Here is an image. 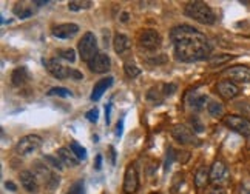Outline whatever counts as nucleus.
Returning <instances> with one entry per match:
<instances>
[{
  "label": "nucleus",
  "instance_id": "obj_1",
  "mask_svg": "<svg viewBox=\"0 0 250 194\" xmlns=\"http://www.w3.org/2000/svg\"><path fill=\"white\" fill-rule=\"evenodd\" d=\"M170 40L175 48V57L179 62H198L208 59L211 45L206 34L190 25H179L170 31Z\"/></svg>",
  "mask_w": 250,
  "mask_h": 194
},
{
  "label": "nucleus",
  "instance_id": "obj_2",
  "mask_svg": "<svg viewBox=\"0 0 250 194\" xmlns=\"http://www.w3.org/2000/svg\"><path fill=\"white\" fill-rule=\"evenodd\" d=\"M186 16L203 25H213L216 20L213 9L204 2H188L186 5Z\"/></svg>",
  "mask_w": 250,
  "mask_h": 194
},
{
  "label": "nucleus",
  "instance_id": "obj_3",
  "mask_svg": "<svg viewBox=\"0 0 250 194\" xmlns=\"http://www.w3.org/2000/svg\"><path fill=\"white\" fill-rule=\"evenodd\" d=\"M43 65L48 70L53 77L59 80H66V79H73V80H82L83 76L82 73L73 70V68H68L65 66L62 62H59L57 59H48V60H43Z\"/></svg>",
  "mask_w": 250,
  "mask_h": 194
},
{
  "label": "nucleus",
  "instance_id": "obj_4",
  "mask_svg": "<svg viewBox=\"0 0 250 194\" xmlns=\"http://www.w3.org/2000/svg\"><path fill=\"white\" fill-rule=\"evenodd\" d=\"M42 143L43 140L36 134H30V136H25L21 140L17 142L16 145V153L19 156H31V154L37 153L42 148Z\"/></svg>",
  "mask_w": 250,
  "mask_h": 194
},
{
  "label": "nucleus",
  "instance_id": "obj_5",
  "mask_svg": "<svg viewBox=\"0 0 250 194\" xmlns=\"http://www.w3.org/2000/svg\"><path fill=\"white\" fill-rule=\"evenodd\" d=\"M79 56L83 62L88 63L93 57L98 54V40H96V36L93 33H85L79 42Z\"/></svg>",
  "mask_w": 250,
  "mask_h": 194
},
{
  "label": "nucleus",
  "instance_id": "obj_6",
  "mask_svg": "<svg viewBox=\"0 0 250 194\" xmlns=\"http://www.w3.org/2000/svg\"><path fill=\"white\" fill-rule=\"evenodd\" d=\"M224 125L238 134H241L243 137H246L247 140H250V120L247 117H243V116H226L224 117Z\"/></svg>",
  "mask_w": 250,
  "mask_h": 194
},
{
  "label": "nucleus",
  "instance_id": "obj_7",
  "mask_svg": "<svg viewBox=\"0 0 250 194\" xmlns=\"http://www.w3.org/2000/svg\"><path fill=\"white\" fill-rule=\"evenodd\" d=\"M33 173L34 176L37 177V180L45 183L46 187L50 188H54L56 185H59V177H56L53 171L48 168V165L45 163H41V162H36L34 163V168H33Z\"/></svg>",
  "mask_w": 250,
  "mask_h": 194
},
{
  "label": "nucleus",
  "instance_id": "obj_8",
  "mask_svg": "<svg viewBox=\"0 0 250 194\" xmlns=\"http://www.w3.org/2000/svg\"><path fill=\"white\" fill-rule=\"evenodd\" d=\"M161 34L156 30H146L139 36V45L147 51H155L161 46Z\"/></svg>",
  "mask_w": 250,
  "mask_h": 194
},
{
  "label": "nucleus",
  "instance_id": "obj_9",
  "mask_svg": "<svg viewBox=\"0 0 250 194\" xmlns=\"http://www.w3.org/2000/svg\"><path fill=\"white\" fill-rule=\"evenodd\" d=\"M171 136L181 145H198L199 143L195 133L191 131L188 127H186V125H176L171 131Z\"/></svg>",
  "mask_w": 250,
  "mask_h": 194
},
{
  "label": "nucleus",
  "instance_id": "obj_10",
  "mask_svg": "<svg viewBox=\"0 0 250 194\" xmlns=\"http://www.w3.org/2000/svg\"><path fill=\"white\" fill-rule=\"evenodd\" d=\"M223 76L229 77L232 82H243V83H250V68L244 65H236L230 66L223 73Z\"/></svg>",
  "mask_w": 250,
  "mask_h": 194
},
{
  "label": "nucleus",
  "instance_id": "obj_11",
  "mask_svg": "<svg viewBox=\"0 0 250 194\" xmlns=\"http://www.w3.org/2000/svg\"><path fill=\"white\" fill-rule=\"evenodd\" d=\"M124 193L125 194H133L136 193L139 188V176H138V170L134 165H130V167L125 170V176H124Z\"/></svg>",
  "mask_w": 250,
  "mask_h": 194
},
{
  "label": "nucleus",
  "instance_id": "obj_12",
  "mask_svg": "<svg viewBox=\"0 0 250 194\" xmlns=\"http://www.w3.org/2000/svg\"><path fill=\"white\" fill-rule=\"evenodd\" d=\"M88 68H90V71H93L96 74H104L111 68V60H110V57L107 54L98 53L88 62Z\"/></svg>",
  "mask_w": 250,
  "mask_h": 194
},
{
  "label": "nucleus",
  "instance_id": "obj_13",
  "mask_svg": "<svg viewBox=\"0 0 250 194\" xmlns=\"http://www.w3.org/2000/svg\"><path fill=\"white\" fill-rule=\"evenodd\" d=\"M216 93L223 97V99L230 100V99H235L239 94V86L232 80H221L216 85Z\"/></svg>",
  "mask_w": 250,
  "mask_h": 194
},
{
  "label": "nucleus",
  "instance_id": "obj_14",
  "mask_svg": "<svg viewBox=\"0 0 250 194\" xmlns=\"http://www.w3.org/2000/svg\"><path fill=\"white\" fill-rule=\"evenodd\" d=\"M227 167L223 160H216L210 168V182L211 183H221L227 179Z\"/></svg>",
  "mask_w": 250,
  "mask_h": 194
},
{
  "label": "nucleus",
  "instance_id": "obj_15",
  "mask_svg": "<svg viewBox=\"0 0 250 194\" xmlns=\"http://www.w3.org/2000/svg\"><path fill=\"white\" fill-rule=\"evenodd\" d=\"M79 33V26L76 23H62L53 28V36L57 39H71Z\"/></svg>",
  "mask_w": 250,
  "mask_h": 194
},
{
  "label": "nucleus",
  "instance_id": "obj_16",
  "mask_svg": "<svg viewBox=\"0 0 250 194\" xmlns=\"http://www.w3.org/2000/svg\"><path fill=\"white\" fill-rule=\"evenodd\" d=\"M21 183H22V187L28 191V193H33L36 194L37 191H39V180H37V177L34 176V173L33 171H22L21 173Z\"/></svg>",
  "mask_w": 250,
  "mask_h": 194
},
{
  "label": "nucleus",
  "instance_id": "obj_17",
  "mask_svg": "<svg viewBox=\"0 0 250 194\" xmlns=\"http://www.w3.org/2000/svg\"><path fill=\"white\" fill-rule=\"evenodd\" d=\"M113 85V77L111 76H108V77H104V79H101L98 83H96L94 86H93V93H91V97L90 99L93 100V102H98L101 97L105 94V91H107L110 86Z\"/></svg>",
  "mask_w": 250,
  "mask_h": 194
},
{
  "label": "nucleus",
  "instance_id": "obj_18",
  "mask_svg": "<svg viewBox=\"0 0 250 194\" xmlns=\"http://www.w3.org/2000/svg\"><path fill=\"white\" fill-rule=\"evenodd\" d=\"M56 156L59 157L62 160V163L66 165V167L74 168V167H78V165H79V159L76 157V154L70 148H63V147L59 148L56 151Z\"/></svg>",
  "mask_w": 250,
  "mask_h": 194
},
{
  "label": "nucleus",
  "instance_id": "obj_19",
  "mask_svg": "<svg viewBox=\"0 0 250 194\" xmlns=\"http://www.w3.org/2000/svg\"><path fill=\"white\" fill-rule=\"evenodd\" d=\"M28 79H30V73H28V68L26 66H19L13 71L11 74V80H13V85L16 86H22Z\"/></svg>",
  "mask_w": 250,
  "mask_h": 194
},
{
  "label": "nucleus",
  "instance_id": "obj_20",
  "mask_svg": "<svg viewBox=\"0 0 250 194\" xmlns=\"http://www.w3.org/2000/svg\"><path fill=\"white\" fill-rule=\"evenodd\" d=\"M206 100H207V97L203 96V94H198L196 91H191L187 96V103H188V106H190L191 110H196V111L203 108Z\"/></svg>",
  "mask_w": 250,
  "mask_h": 194
},
{
  "label": "nucleus",
  "instance_id": "obj_21",
  "mask_svg": "<svg viewBox=\"0 0 250 194\" xmlns=\"http://www.w3.org/2000/svg\"><path fill=\"white\" fill-rule=\"evenodd\" d=\"M208 182H210V171H208V168L201 167L196 171V174H195V185H196V188L201 190V188L207 187Z\"/></svg>",
  "mask_w": 250,
  "mask_h": 194
},
{
  "label": "nucleus",
  "instance_id": "obj_22",
  "mask_svg": "<svg viewBox=\"0 0 250 194\" xmlns=\"http://www.w3.org/2000/svg\"><path fill=\"white\" fill-rule=\"evenodd\" d=\"M113 42H114V51L118 54H124L130 48V39L125 34H116Z\"/></svg>",
  "mask_w": 250,
  "mask_h": 194
},
{
  "label": "nucleus",
  "instance_id": "obj_23",
  "mask_svg": "<svg viewBox=\"0 0 250 194\" xmlns=\"http://www.w3.org/2000/svg\"><path fill=\"white\" fill-rule=\"evenodd\" d=\"M147 99H148V102L151 105H161L162 102H164L166 96H164V93H162V90H159V88H151L148 91V94H147Z\"/></svg>",
  "mask_w": 250,
  "mask_h": 194
},
{
  "label": "nucleus",
  "instance_id": "obj_24",
  "mask_svg": "<svg viewBox=\"0 0 250 194\" xmlns=\"http://www.w3.org/2000/svg\"><path fill=\"white\" fill-rule=\"evenodd\" d=\"M207 111L211 117H221V116L224 114V106L221 102H216V100H211L208 105H207Z\"/></svg>",
  "mask_w": 250,
  "mask_h": 194
},
{
  "label": "nucleus",
  "instance_id": "obj_25",
  "mask_svg": "<svg viewBox=\"0 0 250 194\" xmlns=\"http://www.w3.org/2000/svg\"><path fill=\"white\" fill-rule=\"evenodd\" d=\"M91 5H93L91 0H71V2H68L70 11H82V9L91 8Z\"/></svg>",
  "mask_w": 250,
  "mask_h": 194
},
{
  "label": "nucleus",
  "instance_id": "obj_26",
  "mask_svg": "<svg viewBox=\"0 0 250 194\" xmlns=\"http://www.w3.org/2000/svg\"><path fill=\"white\" fill-rule=\"evenodd\" d=\"M233 59V56H230V54H218V56H213V57H210V66L211 68H215V66H219V65H224L227 62H230Z\"/></svg>",
  "mask_w": 250,
  "mask_h": 194
},
{
  "label": "nucleus",
  "instance_id": "obj_27",
  "mask_svg": "<svg viewBox=\"0 0 250 194\" xmlns=\"http://www.w3.org/2000/svg\"><path fill=\"white\" fill-rule=\"evenodd\" d=\"M70 150L76 154V157H78L79 160H85V159H86V150L82 147V145H81L79 142L73 140V142L70 143Z\"/></svg>",
  "mask_w": 250,
  "mask_h": 194
},
{
  "label": "nucleus",
  "instance_id": "obj_28",
  "mask_svg": "<svg viewBox=\"0 0 250 194\" xmlns=\"http://www.w3.org/2000/svg\"><path fill=\"white\" fill-rule=\"evenodd\" d=\"M14 14L16 16H19L21 19H28V17H31V14H33V9L31 8H26L25 5H22V3H17L16 6H14Z\"/></svg>",
  "mask_w": 250,
  "mask_h": 194
},
{
  "label": "nucleus",
  "instance_id": "obj_29",
  "mask_svg": "<svg viewBox=\"0 0 250 194\" xmlns=\"http://www.w3.org/2000/svg\"><path fill=\"white\" fill-rule=\"evenodd\" d=\"M48 96H61V97H71L73 93L66 88H62V86H54L50 91H48Z\"/></svg>",
  "mask_w": 250,
  "mask_h": 194
},
{
  "label": "nucleus",
  "instance_id": "obj_30",
  "mask_svg": "<svg viewBox=\"0 0 250 194\" xmlns=\"http://www.w3.org/2000/svg\"><path fill=\"white\" fill-rule=\"evenodd\" d=\"M66 194H85V183L83 180H76L73 185L70 187Z\"/></svg>",
  "mask_w": 250,
  "mask_h": 194
},
{
  "label": "nucleus",
  "instance_id": "obj_31",
  "mask_svg": "<svg viewBox=\"0 0 250 194\" xmlns=\"http://www.w3.org/2000/svg\"><path fill=\"white\" fill-rule=\"evenodd\" d=\"M124 70H125V74H127L130 79H134V77H138L141 74V70L133 63H125Z\"/></svg>",
  "mask_w": 250,
  "mask_h": 194
},
{
  "label": "nucleus",
  "instance_id": "obj_32",
  "mask_svg": "<svg viewBox=\"0 0 250 194\" xmlns=\"http://www.w3.org/2000/svg\"><path fill=\"white\" fill-rule=\"evenodd\" d=\"M59 57H62V59L68 60V62H74L76 60V53L74 50H71V48H68V50H61L59 51Z\"/></svg>",
  "mask_w": 250,
  "mask_h": 194
},
{
  "label": "nucleus",
  "instance_id": "obj_33",
  "mask_svg": "<svg viewBox=\"0 0 250 194\" xmlns=\"http://www.w3.org/2000/svg\"><path fill=\"white\" fill-rule=\"evenodd\" d=\"M190 123H191V127H193V131L195 133H203L204 131V125L201 123L198 116H193V117H190Z\"/></svg>",
  "mask_w": 250,
  "mask_h": 194
},
{
  "label": "nucleus",
  "instance_id": "obj_34",
  "mask_svg": "<svg viewBox=\"0 0 250 194\" xmlns=\"http://www.w3.org/2000/svg\"><path fill=\"white\" fill-rule=\"evenodd\" d=\"M45 160L48 162V165H50L51 168H56V170H62V160L61 159H57V156L56 157H53V156H45Z\"/></svg>",
  "mask_w": 250,
  "mask_h": 194
},
{
  "label": "nucleus",
  "instance_id": "obj_35",
  "mask_svg": "<svg viewBox=\"0 0 250 194\" xmlns=\"http://www.w3.org/2000/svg\"><path fill=\"white\" fill-rule=\"evenodd\" d=\"M161 88H162V93H164V96L167 97V96H171L173 93L176 91V85L175 83H166V85H162Z\"/></svg>",
  "mask_w": 250,
  "mask_h": 194
},
{
  "label": "nucleus",
  "instance_id": "obj_36",
  "mask_svg": "<svg viewBox=\"0 0 250 194\" xmlns=\"http://www.w3.org/2000/svg\"><path fill=\"white\" fill-rule=\"evenodd\" d=\"M98 117H99V110L98 108H93V110H90L88 113H86V119H88L90 122H98Z\"/></svg>",
  "mask_w": 250,
  "mask_h": 194
},
{
  "label": "nucleus",
  "instance_id": "obj_37",
  "mask_svg": "<svg viewBox=\"0 0 250 194\" xmlns=\"http://www.w3.org/2000/svg\"><path fill=\"white\" fill-rule=\"evenodd\" d=\"M173 159H175V153H173V148H168V151H167V159H166V170H168L171 167Z\"/></svg>",
  "mask_w": 250,
  "mask_h": 194
},
{
  "label": "nucleus",
  "instance_id": "obj_38",
  "mask_svg": "<svg viewBox=\"0 0 250 194\" xmlns=\"http://www.w3.org/2000/svg\"><path fill=\"white\" fill-rule=\"evenodd\" d=\"M239 194H250V182H243L239 187Z\"/></svg>",
  "mask_w": 250,
  "mask_h": 194
},
{
  "label": "nucleus",
  "instance_id": "obj_39",
  "mask_svg": "<svg viewBox=\"0 0 250 194\" xmlns=\"http://www.w3.org/2000/svg\"><path fill=\"white\" fill-rule=\"evenodd\" d=\"M207 194H226V190L221 188V187H215V188H211Z\"/></svg>",
  "mask_w": 250,
  "mask_h": 194
},
{
  "label": "nucleus",
  "instance_id": "obj_40",
  "mask_svg": "<svg viewBox=\"0 0 250 194\" xmlns=\"http://www.w3.org/2000/svg\"><path fill=\"white\" fill-rule=\"evenodd\" d=\"M122 128H124V119H121L118 122V125H116V136H118V137H121V136H122Z\"/></svg>",
  "mask_w": 250,
  "mask_h": 194
},
{
  "label": "nucleus",
  "instance_id": "obj_41",
  "mask_svg": "<svg viewBox=\"0 0 250 194\" xmlns=\"http://www.w3.org/2000/svg\"><path fill=\"white\" fill-rule=\"evenodd\" d=\"M110 111H111V103H108L107 108H105V122H107V125L110 123Z\"/></svg>",
  "mask_w": 250,
  "mask_h": 194
},
{
  "label": "nucleus",
  "instance_id": "obj_42",
  "mask_svg": "<svg viewBox=\"0 0 250 194\" xmlns=\"http://www.w3.org/2000/svg\"><path fill=\"white\" fill-rule=\"evenodd\" d=\"M101 167H102V156H101V154H98V156H96L94 168H96V170H101Z\"/></svg>",
  "mask_w": 250,
  "mask_h": 194
},
{
  "label": "nucleus",
  "instance_id": "obj_43",
  "mask_svg": "<svg viewBox=\"0 0 250 194\" xmlns=\"http://www.w3.org/2000/svg\"><path fill=\"white\" fill-rule=\"evenodd\" d=\"M5 188L9 190V191H17V187L14 185L13 182H5Z\"/></svg>",
  "mask_w": 250,
  "mask_h": 194
},
{
  "label": "nucleus",
  "instance_id": "obj_44",
  "mask_svg": "<svg viewBox=\"0 0 250 194\" xmlns=\"http://www.w3.org/2000/svg\"><path fill=\"white\" fill-rule=\"evenodd\" d=\"M110 153H111V163H116V151H114L113 147H110Z\"/></svg>",
  "mask_w": 250,
  "mask_h": 194
},
{
  "label": "nucleus",
  "instance_id": "obj_45",
  "mask_svg": "<svg viewBox=\"0 0 250 194\" xmlns=\"http://www.w3.org/2000/svg\"><path fill=\"white\" fill-rule=\"evenodd\" d=\"M127 19H128V14H127V13H124V14H122V22H127Z\"/></svg>",
  "mask_w": 250,
  "mask_h": 194
},
{
  "label": "nucleus",
  "instance_id": "obj_46",
  "mask_svg": "<svg viewBox=\"0 0 250 194\" xmlns=\"http://www.w3.org/2000/svg\"><path fill=\"white\" fill-rule=\"evenodd\" d=\"M48 2H34V5H37V6H43V5H46Z\"/></svg>",
  "mask_w": 250,
  "mask_h": 194
},
{
  "label": "nucleus",
  "instance_id": "obj_47",
  "mask_svg": "<svg viewBox=\"0 0 250 194\" xmlns=\"http://www.w3.org/2000/svg\"><path fill=\"white\" fill-rule=\"evenodd\" d=\"M151 194H159V193H151Z\"/></svg>",
  "mask_w": 250,
  "mask_h": 194
}]
</instances>
